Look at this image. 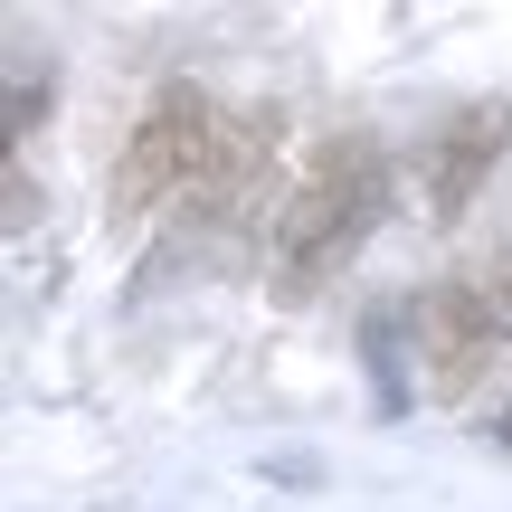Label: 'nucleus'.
Masks as SVG:
<instances>
[{
  "label": "nucleus",
  "instance_id": "obj_1",
  "mask_svg": "<svg viewBox=\"0 0 512 512\" xmlns=\"http://www.w3.org/2000/svg\"><path fill=\"white\" fill-rule=\"evenodd\" d=\"M389 209V152L370 133H332L304 162V181L275 200V304H313L332 275L361 256V238Z\"/></svg>",
  "mask_w": 512,
  "mask_h": 512
},
{
  "label": "nucleus",
  "instance_id": "obj_2",
  "mask_svg": "<svg viewBox=\"0 0 512 512\" xmlns=\"http://www.w3.org/2000/svg\"><path fill=\"white\" fill-rule=\"evenodd\" d=\"M228 124H238V114L209 86H190V76L152 86L143 124H133L124 162H114V181H105V219L124 228V219H152L162 200H200V190L219 181V162H228Z\"/></svg>",
  "mask_w": 512,
  "mask_h": 512
},
{
  "label": "nucleus",
  "instance_id": "obj_3",
  "mask_svg": "<svg viewBox=\"0 0 512 512\" xmlns=\"http://www.w3.org/2000/svg\"><path fill=\"white\" fill-rule=\"evenodd\" d=\"M399 323H408V342H418L427 399H475V380L512 351V247L437 275L427 294H408Z\"/></svg>",
  "mask_w": 512,
  "mask_h": 512
},
{
  "label": "nucleus",
  "instance_id": "obj_4",
  "mask_svg": "<svg viewBox=\"0 0 512 512\" xmlns=\"http://www.w3.org/2000/svg\"><path fill=\"white\" fill-rule=\"evenodd\" d=\"M503 152H512V95H475V105H456L446 124H427V152H418L427 219L456 228L465 209L484 200V181L503 171Z\"/></svg>",
  "mask_w": 512,
  "mask_h": 512
},
{
  "label": "nucleus",
  "instance_id": "obj_5",
  "mask_svg": "<svg viewBox=\"0 0 512 512\" xmlns=\"http://www.w3.org/2000/svg\"><path fill=\"white\" fill-rule=\"evenodd\" d=\"M38 114H48V86L19 76V86H10V143H19V133H38Z\"/></svg>",
  "mask_w": 512,
  "mask_h": 512
},
{
  "label": "nucleus",
  "instance_id": "obj_6",
  "mask_svg": "<svg viewBox=\"0 0 512 512\" xmlns=\"http://www.w3.org/2000/svg\"><path fill=\"white\" fill-rule=\"evenodd\" d=\"M0 190H10V228H29V219H38V181L10 162V181H0Z\"/></svg>",
  "mask_w": 512,
  "mask_h": 512
},
{
  "label": "nucleus",
  "instance_id": "obj_7",
  "mask_svg": "<svg viewBox=\"0 0 512 512\" xmlns=\"http://www.w3.org/2000/svg\"><path fill=\"white\" fill-rule=\"evenodd\" d=\"M494 446H503V456H512V399L494 408Z\"/></svg>",
  "mask_w": 512,
  "mask_h": 512
}]
</instances>
